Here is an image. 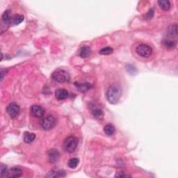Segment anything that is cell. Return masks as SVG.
Listing matches in <instances>:
<instances>
[{
    "label": "cell",
    "mask_w": 178,
    "mask_h": 178,
    "mask_svg": "<svg viewBox=\"0 0 178 178\" xmlns=\"http://www.w3.org/2000/svg\"><path fill=\"white\" fill-rule=\"evenodd\" d=\"M122 95L120 86L118 84H113L108 88L106 91V97L110 104H115L118 103Z\"/></svg>",
    "instance_id": "6da1fadb"
},
{
    "label": "cell",
    "mask_w": 178,
    "mask_h": 178,
    "mask_svg": "<svg viewBox=\"0 0 178 178\" xmlns=\"http://www.w3.org/2000/svg\"><path fill=\"white\" fill-rule=\"evenodd\" d=\"M79 140L75 136H68V137L63 142V149L68 153H72L76 150L78 145Z\"/></svg>",
    "instance_id": "7a4b0ae2"
},
{
    "label": "cell",
    "mask_w": 178,
    "mask_h": 178,
    "mask_svg": "<svg viewBox=\"0 0 178 178\" xmlns=\"http://www.w3.org/2000/svg\"><path fill=\"white\" fill-rule=\"evenodd\" d=\"M52 77L54 81L59 83L68 82L70 80V75L67 71L63 69H58L54 72Z\"/></svg>",
    "instance_id": "3957f363"
},
{
    "label": "cell",
    "mask_w": 178,
    "mask_h": 178,
    "mask_svg": "<svg viewBox=\"0 0 178 178\" xmlns=\"http://www.w3.org/2000/svg\"><path fill=\"white\" fill-rule=\"evenodd\" d=\"M57 120L52 116H47L43 118L40 121V126L44 130H50L54 127Z\"/></svg>",
    "instance_id": "277c9868"
},
{
    "label": "cell",
    "mask_w": 178,
    "mask_h": 178,
    "mask_svg": "<svg viewBox=\"0 0 178 178\" xmlns=\"http://www.w3.org/2000/svg\"><path fill=\"white\" fill-rule=\"evenodd\" d=\"M136 52L137 53V54L139 55L140 57L143 58H148L152 54V49L150 45H147V44L143 43L137 46V47L136 49Z\"/></svg>",
    "instance_id": "5b68a950"
},
{
    "label": "cell",
    "mask_w": 178,
    "mask_h": 178,
    "mask_svg": "<svg viewBox=\"0 0 178 178\" xmlns=\"http://www.w3.org/2000/svg\"><path fill=\"white\" fill-rule=\"evenodd\" d=\"M20 108L18 104L16 102H11L6 107V111L11 118H16L19 113Z\"/></svg>",
    "instance_id": "8992f818"
},
{
    "label": "cell",
    "mask_w": 178,
    "mask_h": 178,
    "mask_svg": "<svg viewBox=\"0 0 178 178\" xmlns=\"http://www.w3.org/2000/svg\"><path fill=\"white\" fill-rule=\"evenodd\" d=\"M45 109L40 105H32L30 108V113L31 115L36 118H41L45 114Z\"/></svg>",
    "instance_id": "52a82bcc"
},
{
    "label": "cell",
    "mask_w": 178,
    "mask_h": 178,
    "mask_svg": "<svg viewBox=\"0 0 178 178\" xmlns=\"http://www.w3.org/2000/svg\"><path fill=\"white\" fill-rule=\"evenodd\" d=\"M23 170H22L19 167H16L15 166L13 168H12L10 170H9L8 173L6 174V177H9V178H17V177H19L22 176L23 175Z\"/></svg>",
    "instance_id": "ba28073f"
},
{
    "label": "cell",
    "mask_w": 178,
    "mask_h": 178,
    "mask_svg": "<svg viewBox=\"0 0 178 178\" xmlns=\"http://www.w3.org/2000/svg\"><path fill=\"white\" fill-rule=\"evenodd\" d=\"M68 92L64 89H58L54 92L55 97L58 100H63L68 97Z\"/></svg>",
    "instance_id": "9c48e42d"
},
{
    "label": "cell",
    "mask_w": 178,
    "mask_h": 178,
    "mask_svg": "<svg viewBox=\"0 0 178 178\" xmlns=\"http://www.w3.org/2000/svg\"><path fill=\"white\" fill-rule=\"evenodd\" d=\"M75 86H76L78 91L80 92H85L92 88V85L89 83H75Z\"/></svg>",
    "instance_id": "30bf717a"
},
{
    "label": "cell",
    "mask_w": 178,
    "mask_h": 178,
    "mask_svg": "<svg viewBox=\"0 0 178 178\" xmlns=\"http://www.w3.org/2000/svg\"><path fill=\"white\" fill-rule=\"evenodd\" d=\"M49 159H50L51 163H55L57 162L58 158H59V152H58L57 150L52 149L48 151L47 152Z\"/></svg>",
    "instance_id": "8fae6325"
},
{
    "label": "cell",
    "mask_w": 178,
    "mask_h": 178,
    "mask_svg": "<svg viewBox=\"0 0 178 178\" xmlns=\"http://www.w3.org/2000/svg\"><path fill=\"white\" fill-rule=\"evenodd\" d=\"M12 19H13V16H11V11L9 10H7L2 15V21L6 25H10L11 24Z\"/></svg>",
    "instance_id": "7c38bea8"
},
{
    "label": "cell",
    "mask_w": 178,
    "mask_h": 178,
    "mask_svg": "<svg viewBox=\"0 0 178 178\" xmlns=\"http://www.w3.org/2000/svg\"><path fill=\"white\" fill-rule=\"evenodd\" d=\"M92 54V50L91 47H88V46H84L79 50V56L82 58H88L91 57Z\"/></svg>",
    "instance_id": "4fadbf2b"
},
{
    "label": "cell",
    "mask_w": 178,
    "mask_h": 178,
    "mask_svg": "<svg viewBox=\"0 0 178 178\" xmlns=\"http://www.w3.org/2000/svg\"><path fill=\"white\" fill-rule=\"evenodd\" d=\"M65 175V172L63 170H53L49 172L47 175V177H64Z\"/></svg>",
    "instance_id": "5bb4252c"
},
{
    "label": "cell",
    "mask_w": 178,
    "mask_h": 178,
    "mask_svg": "<svg viewBox=\"0 0 178 178\" xmlns=\"http://www.w3.org/2000/svg\"><path fill=\"white\" fill-rule=\"evenodd\" d=\"M167 35L170 37H177V24L170 26L167 29Z\"/></svg>",
    "instance_id": "9a60e30c"
},
{
    "label": "cell",
    "mask_w": 178,
    "mask_h": 178,
    "mask_svg": "<svg viewBox=\"0 0 178 178\" xmlns=\"http://www.w3.org/2000/svg\"><path fill=\"white\" fill-rule=\"evenodd\" d=\"M36 134L31 132H25L24 134L23 139L26 143H31L35 140Z\"/></svg>",
    "instance_id": "2e32d148"
},
{
    "label": "cell",
    "mask_w": 178,
    "mask_h": 178,
    "mask_svg": "<svg viewBox=\"0 0 178 178\" xmlns=\"http://www.w3.org/2000/svg\"><path fill=\"white\" fill-rule=\"evenodd\" d=\"M158 4L160 8L165 11H169L171 7V4L169 0H160V1H158Z\"/></svg>",
    "instance_id": "e0dca14e"
},
{
    "label": "cell",
    "mask_w": 178,
    "mask_h": 178,
    "mask_svg": "<svg viewBox=\"0 0 178 178\" xmlns=\"http://www.w3.org/2000/svg\"><path fill=\"white\" fill-rule=\"evenodd\" d=\"M116 129L115 127L111 124H108L104 127V131L107 136H111L113 135L114 132H115Z\"/></svg>",
    "instance_id": "ac0fdd59"
},
{
    "label": "cell",
    "mask_w": 178,
    "mask_h": 178,
    "mask_svg": "<svg viewBox=\"0 0 178 178\" xmlns=\"http://www.w3.org/2000/svg\"><path fill=\"white\" fill-rule=\"evenodd\" d=\"M24 20V16L19 14H15L13 16V19H12V23H13L14 24H19L21 23H23Z\"/></svg>",
    "instance_id": "d6986e66"
},
{
    "label": "cell",
    "mask_w": 178,
    "mask_h": 178,
    "mask_svg": "<svg viewBox=\"0 0 178 178\" xmlns=\"http://www.w3.org/2000/svg\"><path fill=\"white\" fill-rule=\"evenodd\" d=\"M164 45L166 47L171 49L174 48L177 45V42L174 40H170V39H165L164 40Z\"/></svg>",
    "instance_id": "ffe728a7"
},
{
    "label": "cell",
    "mask_w": 178,
    "mask_h": 178,
    "mask_svg": "<svg viewBox=\"0 0 178 178\" xmlns=\"http://www.w3.org/2000/svg\"><path fill=\"white\" fill-rule=\"evenodd\" d=\"M79 163V160L77 158H72L68 161V165L70 169H75Z\"/></svg>",
    "instance_id": "44dd1931"
},
{
    "label": "cell",
    "mask_w": 178,
    "mask_h": 178,
    "mask_svg": "<svg viewBox=\"0 0 178 178\" xmlns=\"http://www.w3.org/2000/svg\"><path fill=\"white\" fill-rule=\"evenodd\" d=\"M92 113L94 117H96V118H98V119L102 118V117H103L104 116L103 111H102V109L99 108H96V109H95L94 110H92Z\"/></svg>",
    "instance_id": "7402d4cb"
},
{
    "label": "cell",
    "mask_w": 178,
    "mask_h": 178,
    "mask_svg": "<svg viewBox=\"0 0 178 178\" xmlns=\"http://www.w3.org/2000/svg\"><path fill=\"white\" fill-rule=\"evenodd\" d=\"M113 48L111 47H106L100 50V51H99V54L102 55H109L111 54V53H113Z\"/></svg>",
    "instance_id": "603a6c76"
},
{
    "label": "cell",
    "mask_w": 178,
    "mask_h": 178,
    "mask_svg": "<svg viewBox=\"0 0 178 178\" xmlns=\"http://www.w3.org/2000/svg\"><path fill=\"white\" fill-rule=\"evenodd\" d=\"M0 169H1V177H4L6 176L7 173H8V168L6 165L4 164H1V167H0Z\"/></svg>",
    "instance_id": "cb8c5ba5"
},
{
    "label": "cell",
    "mask_w": 178,
    "mask_h": 178,
    "mask_svg": "<svg viewBox=\"0 0 178 178\" xmlns=\"http://www.w3.org/2000/svg\"><path fill=\"white\" fill-rule=\"evenodd\" d=\"M153 16H154V10L150 9V10H149V11H148V13L146 14L145 18L148 19H150L153 18Z\"/></svg>",
    "instance_id": "d4e9b609"
},
{
    "label": "cell",
    "mask_w": 178,
    "mask_h": 178,
    "mask_svg": "<svg viewBox=\"0 0 178 178\" xmlns=\"http://www.w3.org/2000/svg\"><path fill=\"white\" fill-rule=\"evenodd\" d=\"M127 71L130 73V74H134V73H136V68L132 66V65H128L127 67Z\"/></svg>",
    "instance_id": "484cf974"
},
{
    "label": "cell",
    "mask_w": 178,
    "mask_h": 178,
    "mask_svg": "<svg viewBox=\"0 0 178 178\" xmlns=\"http://www.w3.org/2000/svg\"><path fill=\"white\" fill-rule=\"evenodd\" d=\"M6 72H7V70H6V69H2L1 70V75H2V77H1V80L2 81V80H3V79H4V74L5 73H6Z\"/></svg>",
    "instance_id": "4316f807"
},
{
    "label": "cell",
    "mask_w": 178,
    "mask_h": 178,
    "mask_svg": "<svg viewBox=\"0 0 178 178\" xmlns=\"http://www.w3.org/2000/svg\"><path fill=\"white\" fill-rule=\"evenodd\" d=\"M116 177H131L130 175H125V174H116Z\"/></svg>",
    "instance_id": "83f0119b"
}]
</instances>
